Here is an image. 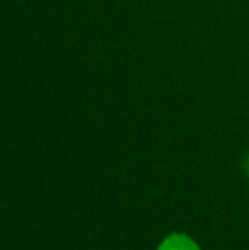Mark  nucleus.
I'll return each mask as SVG.
<instances>
[{"mask_svg": "<svg viewBox=\"0 0 249 250\" xmlns=\"http://www.w3.org/2000/svg\"><path fill=\"white\" fill-rule=\"evenodd\" d=\"M157 250H201L189 236L183 233H173L163 239Z\"/></svg>", "mask_w": 249, "mask_h": 250, "instance_id": "obj_1", "label": "nucleus"}, {"mask_svg": "<svg viewBox=\"0 0 249 250\" xmlns=\"http://www.w3.org/2000/svg\"><path fill=\"white\" fill-rule=\"evenodd\" d=\"M244 167H245V171H247V174L249 176V155L245 158V163H244Z\"/></svg>", "mask_w": 249, "mask_h": 250, "instance_id": "obj_2", "label": "nucleus"}]
</instances>
